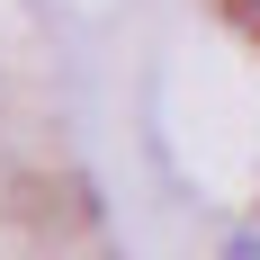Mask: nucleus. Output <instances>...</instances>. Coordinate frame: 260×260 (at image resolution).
Returning <instances> with one entry per match:
<instances>
[{
  "instance_id": "1",
  "label": "nucleus",
  "mask_w": 260,
  "mask_h": 260,
  "mask_svg": "<svg viewBox=\"0 0 260 260\" xmlns=\"http://www.w3.org/2000/svg\"><path fill=\"white\" fill-rule=\"evenodd\" d=\"M224 260H260V234H242V242H234V251H224Z\"/></svg>"
}]
</instances>
